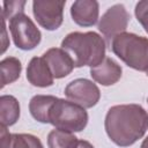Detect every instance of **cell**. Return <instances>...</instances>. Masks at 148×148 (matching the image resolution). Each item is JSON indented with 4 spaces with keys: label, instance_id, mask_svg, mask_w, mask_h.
Returning a JSON list of instances; mask_svg holds the SVG:
<instances>
[{
    "label": "cell",
    "instance_id": "1",
    "mask_svg": "<svg viewBox=\"0 0 148 148\" xmlns=\"http://www.w3.org/2000/svg\"><path fill=\"white\" fill-rule=\"evenodd\" d=\"M104 126L111 141L117 146L128 147L148 130V113L138 104L114 105L108 111Z\"/></svg>",
    "mask_w": 148,
    "mask_h": 148
},
{
    "label": "cell",
    "instance_id": "2",
    "mask_svg": "<svg viewBox=\"0 0 148 148\" xmlns=\"http://www.w3.org/2000/svg\"><path fill=\"white\" fill-rule=\"evenodd\" d=\"M61 47L72 58L74 67H96L105 59V42L94 32H71L61 42Z\"/></svg>",
    "mask_w": 148,
    "mask_h": 148
},
{
    "label": "cell",
    "instance_id": "3",
    "mask_svg": "<svg viewBox=\"0 0 148 148\" xmlns=\"http://www.w3.org/2000/svg\"><path fill=\"white\" fill-rule=\"evenodd\" d=\"M110 47L127 66L141 72L148 71L147 38L131 32H123L112 39Z\"/></svg>",
    "mask_w": 148,
    "mask_h": 148
},
{
    "label": "cell",
    "instance_id": "4",
    "mask_svg": "<svg viewBox=\"0 0 148 148\" xmlns=\"http://www.w3.org/2000/svg\"><path fill=\"white\" fill-rule=\"evenodd\" d=\"M49 123L56 128L68 132H81L88 123V113L84 108L61 98H57L53 103Z\"/></svg>",
    "mask_w": 148,
    "mask_h": 148
},
{
    "label": "cell",
    "instance_id": "5",
    "mask_svg": "<svg viewBox=\"0 0 148 148\" xmlns=\"http://www.w3.org/2000/svg\"><path fill=\"white\" fill-rule=\"evenodd\" d=\"M9 21V30L14 44L21 50H32L40 42V31L35 23L21 12L14 15Z\"/></svg>",
    "mask_w": 148,
    "mask_h": 148
},
{
    "label": "cell",
    "instance_id": "6",
    "mask_svg": "<svg viewBox=\"0 0 148 148\" xmlns=\"http://www.w3.org/2000/svg\"><path fill=\"white\" fill-rule=\"evenodd\" d=\"M130 21V14L127 13L124 5H114L110 7L102 16L98 23V30L105 37L110 45L112 39L118 35L125 32Z\"/></svg>",
    "mask_w": 148,
    "mask_h": 148
},
{
    "label": "cell",
    "instance_id": "7",
    "mask_svg": "<svg viewBox=\"0 0 148 148\" xmlns=\"http://www.w3.org/2000/svg\"><path fill=\"white\" fill-rule=\"evenodd\" d=\"M65 94L71 102L84 109L96 105L101 97L98 87L87 79H76L69 82L65 89Z\"/></svg>",
    "mask_w": 148,
    "mask_h": 148
},
{
    "label": "cell",
    "instance_id": "8",
    "mask_svg": "<svg viewBox=\"0 0 148 148\" xmlns=\"http://www.w3.org/2000/svg\"><path fill=\"white\" fill-rule=\"evenodd\" d=\"M65 1H34L32 12L38 24L46 30H56L62 23Z\"/></svg>",
    "mask_w": 148,
    "mask_h": 148
},
{
    "label": "cell",
    "instance_id": "9",
    "mask_svg": "<svg viewBox=\"0 0 148 148\" xmlns=\"http://www.w3.org/2000/svg\"><path fill=\"white\" fill-rule=\"evenodd\" d=\"M44 60L50 67V71L56 79L67 76L74 68V62L71 56L62 49L52 47L43 54Z\"/></svg>",
    "mask_w": 148,
    "mask_h": 148
},
{
    "label": "cell",
    "instance_id": "10",
    "mask_svg": "<svg viewBox=\"0 0 148 148\" xmlns=\"http://www.w3.org/2000/svg\"><path fill=\"white\" fill-rule=\"evenodd\" d=\"M74 22L81 27H91L98 20V2L94 0H79L71 7Z\"/></svg>",
    "mask_w": 148,
    "mask_h": 148
},
{
    "label": "cell",
    "instance_id": "11",
    "mask_svg": "<svg viewBox=\"0 0 148 148\" xmlns=\"http://www.w3.org/2000/svg\"><path fill=\"white\" fill-rule=\"evenodd\" d=\"M28 81L36 87H50L53 83V75L44 58L35 57L30 60L27 68Z\"/></svg>",
    "mask_w": 148,
    "mask_h": 148
},
{
    "label": "cell",
    "instance_id": "12",
    "mask_svg": "<svg viewBox=\"0 0 148 148\" xmlns=\"http://www.w3.org/2000/svg\"><path fill=\"white\" fill-rule=\"evenodd\" d=\"M90 75L99 84L111 86L121 77V67L113 59L105 57L98 66L90 69Z\"/></svg>",
    "mask_w": 148,
    "mask_h": 148
},
{
    "label": "cell",
    "instance_id": "13",
    "mask_svg": "<svg viewBox=\"0 0 148 148\" xmlns=\"http://www.w3.org/2000/svg\"><path fill=\"white\" fill-rule=\"evenodd\" d=\"M0 148H43V145L31 134H9L7 128L1 126Z\"/></svg>",
    "mask_w": 148,
    "mask_h": 148
},
{
    "label": "cell",
    "instance_id": "14",
    "mask_svg": "<svg viewBox=\"0 0 148 148\" xmlns=\"http://www.w3.org/2000/svg\"><path fill=\"white\" fill-rule=\"evenodd\" d=\"M57 101V97L50 95H36L30 99L29 110L31 116L44 124L49 123V114L53 103Z\"/></svg>",
    "mask_w": 148,
    "mask_h": 148
},
{
    "label": "cell",
    "instance_id": "15",
    "mask_svg": "<svg viewBox=\"0 0 148 148\" xmlns=\"http://www.w3.org/2000/svg\"><path fill=\"white\" fill-rule=\"evenodd\" d=\"M20 117V105L15 97L3 95L0 97V123L7 127L14 125Z\"/></svg>",
    "mask_w": 148,
    "mask_h": 148
},
{
    "label": "cell",
    "instance_id": "16",
    "mask_svg": "<svg viewBox=\"0 0 148 148\" xmlns=\"http://www.w3.org/2000/svg\"><path fill=\"white\" fill-rule=\"evenodd\" d=\"M0 69H1V88H3L6 84L12 83L20 77L22 66L18 59L14 57H8L0 62Z\"/></svg>",
    "mask_w": 148,
    "mask_h": 148
},
{
    "label": "cell",
    "instance_id": "17",
    "mask_svg": "<svg viewBox=\"0 0 148 148\" xmlns=\"http://www.w3.org/2000/svg\"><path fill=\"white\" fill-rule=\"evenodd\" d=\"M77 141V138L72 132L58 128L51 131L47 136L49 148H75Z\"/></svg>",
    "mask_w": 148,
    "mask_h": 148
},
{
    "label": "cell",
    "instance_id": "18",
    "mask_svg": "<svg viewBox=\"0 0 148 148\" xmlns=\"http://www.w3.org/2000/svg\"><path fill=\"white\" fill-rule=\"evenodd\" d=\"M25 1H5L2 9V17L5 20L12 18L14 15L24 12Z\"/></svg>",
    "mask_w": 148,
    "mask_h": 148
},
{
    "label": "cell",
    "instance_id": "19",
    "mask_svg": "<svg viewBox=\"0 0 148 148\" xmlns=\"http://www.w3.org/2000/svg\"><path fill=\"white\" fill-rule=\"evenodd\" d=\"M135 16L146 32H148V1H140L136 3Z\"/></svg>",
    "mask_w": 148,
    "mask_h": 148
},
{
    "label": "cell",
    "instance_id": "20",
    "mask_svg": "<svg viewBox=\"0 0 148 148\" xmlns=\"http://www.w3.org/2000/svg\"><path fill=\"white\" fill-rule=\"evenodd\" d=\"M6 20L2 17V49H1V53H3L8 46L7 43V36H6Z\"/></svg>",
    "mask_w": 148,
    "mask_h": 148
},
{
    "label": "cell",
    "instance_id": "21",
    "mask_svg": "<svg viewBox=\"0 0 148 148\" xmlns=\"http://www.w3.org/2000/svg\"><path fill=\"white\" fill-rule=\"evenodd\" d=\"M75 148H94V146L86 140H79Z\"/></svg>",
    "mask_w": 148,
    "mask_h": 148
},
{
    "label": "cell",
    "instance_id": "22",
    "mask_svg": "<svg viewBox=\"0 0 148 148\" xmlns=\"http://www.w3.org/2000/svg\"><path fill=\"white\" fill-rule=\"evenodd\" d=\"M141 148H148V136L143 140V142H142V145H141Z\"/></svg>",
    "mask_w": 148,
    "mask_h": 148
},
{
    "label": "cell",
    "instance_id": "23",
    "mask_svg": "<svg viewBox=\"0 0 148 148\" xmlns=\"http://www.w3.org/2000/svg\"><path fill=\"white\" fill-rule=\"evenodd\" d=\"M146 73H147V76H148V71H147V72H146Z\"/></svg>",
    "mask_w": 148,
    "mask_h": 148
},
{
    "label": "cell",
    "instance_id": "24",
    "mask_svg": "<svg viewBox=\"0 0 148 148\" xmlns=\"http://www.w3.org/2000/svg\"><path fill=\"white\" fill-rule=\"evenodd\" d=\"M147 101H148V99H147Z\"/></svg>",
    "mask_w": 148,
    "mask_h": 148
}]
</instances>
